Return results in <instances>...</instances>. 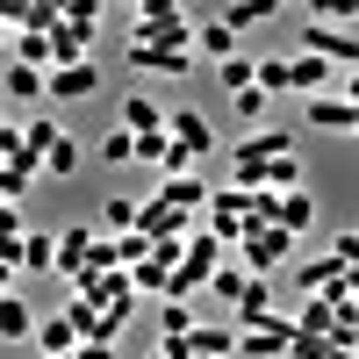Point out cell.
<instances>
[{"instance_id": "obj_13", "label": "cell", "mask_w": 359, "mask_h": 359, "mask_svg": "<svg viewBox=\"0 0 359 359\" xmlns=\"http://www.w3.org/2000/svg\"><path fill=\"white\" fill-rule=\"evenodd\" d=\"M287 86H294V94H331V65H323V57H309V50H294L287 57Z\"/></svg>"}, {"instance_id": "obj_20", "label": "cell", "mask_w": 359, "mask_h": 359, "mask_svg": "<svg viewBox=\"0 0 359 359\" xmlns=\"http://www.w3.org/2000/svg\"><path fill=\"white\" fill-rule=\"evenodd\" d=\"M137 216H144V201H130V194L101 201V230H108V237H130V230H137Z\"/></svg>"}, {"instance_id": "obj_27", "label": "cell", "mask_w": 359, "mask_h": 359, "mask_svg": "<svg viewBox=\"0 0 359 359\" xmlns=\"http://www.w3.org/2000/svg\"><path fill=\"white\" fill-rule=\"evenodd\" d=\"M245 287H252V273H245L237 259H230V266H216V280H208V294H223V302H237Z\"/></svg>"}, {"instance_id": "obj_11", "label": "cell", "mask_w": 359, "mask_h": 359, "mask_svg": "<svg viewBox=\"0 0 359 359\" xmlns=\"http://www.w3.org/2000/svg\"><path fill=\"white\" fill-rule=\"evenodd\" d=\"M309 130H352V137H359V108H352L345 94H316V101H309Z\"/></svg>"}, {"instance_id": "obj_6", "label": "cell", "mask_w": 359, "mask_h": 359, "mask_svg": "<svg viewBox=\"0 0 359 359\" xmlns=\"http://www.w3.org/2000/svg\"><path fill=\"white\" fill-rule=\"evenodd\" d=\"M165 137H172L187 158H208V151H216V130H208L201 108H165Z\"/></svg>"}, {"instance_id": "obj_16", "label": "cell", "mask_w": 359, "mask_h": 359, "mask_svg": "<svg viewBox=\"0 0 359 359\" xmlns=\"http://www.w3.org/2000/svg\"><path fill=\"white\" fill-rule=\"evenodd\" d=\"M0 338L22 345V338H36V309L22 302V294H0Z\"/></svg>"}, {"instance_id": "obj_32", "label": "cell", "mask_w": 359, "mask_h": 359, "mask_svg": "<svg viewBox=\"0 0 359 359\" xmlns=\"http://www.w3.org/2000/svg\"><path fill=\"white\" fill-rule=\"evenodd\" d=\"M72 359H115V345H79Z\"/></svg>"}, {"instance_id": "obj_31", "label": "cell", "mask_w": 359, "mask_h": 359, "mask_svg": "<svg viewBox=\"0 0 359 359\" xmlns=\"http://www.w3.org/2000/svg\"><path fill=\"white\" fill-rule=\"evenodd\" d=\"M65 22H79V29H101V0H72V8H65Z\"/></svg>"}, {"instance_id": "obj_8", "label": "cell", "mask_w": 359, "mask_h": 359, "mask_svg": "<svg viewBox=\"0 0 359 359\" xmlns=\"http://www.w3.org/2000/svg\"><path fill=\"white\" fill-rule=\"evenodd\" d=\"M36 352H43V359H72V352H79V323H72L65 309H57V316H36Z\"/></svg>"}, {"instance_id": "obj_5", "label": "cell", "mask_w": 359, "mask_h": 359, "mask_svg": "<svg viewBox=\"0 0 359 359\" xmlns=\"http://www.w3.org/2000/svg\"><path fill=\"white\" fill-rule=\"evenodd\" d=\"M302 50L323 57V65H359V36L352 29H331V22H302Z\"/></svg>"}, {"instance_id": "obj_34", "label": "cell", "mask_w": 359, "mask_h": 359, "mask_svg": "<svg viewBox=\"0 0 359 359\" xmlns=\"http://www.w3.org/2000/svg\"><path fill=\"white\" fill-rule=\"evenodd\" d=\"M0 43H8V15H0Z\"/></svg>"}, {"instance_id": "obj_28", "label": "cell", "mask_w": 359, "mask_h": 359, "mask_svg": "<svg viewBox=\"0 0 359 359\" xmlns=\"http://www.w3.org/2000/svg\"><path fill=\"white\" fill-rule=\"evenodd\" d=\"M101 158H108V165H130V158H137V137H130L123 123H115V130L101 137Z\"/></svg>"}, {"instance_id": "obj_10", "label": "cell", "mask_w": 359, "mask_h": 359, "mask_svg": "<svg viewBox=\"0 0 359 359\" xmlns=\"http://www.w3.org/2000/svg\"><path fill=\"white\" fill-rule=\"evenodd\" d=\"M273 223H280L287 237H302V230L316 223V194H309V187H294V194H273Z\"/></svg>"}, {"instance_id": "obj_33", "label": "cell", "mask_w": 359, "mask_h": 359, "mask_svg": "<svg viewBox=\"0 0 359 359\" xmlns=\"http://www.w3.org/2000/svg\"><path fill=\"white\" fill-rule=\"evenodd\" d=\"M0 294H15V266L8 259H0Z\"/></svg>"}, {"instance_id": "obj_12", "label": "cell", "mask_w": 359, "mask_h": 359, "mask_svg": "<svg viewBox=\"0 0 359 359\" xmlns=\"http://www.w3.org/2000/svg\"><path fill=\"white\" fill-rule=\"evenodd\" d=\"M187 352L194 359H237V323H194Z\"/></svg>"}, {"instance_id": "obj_2", "label": "cell", "mask_w": 359, "mask_h": 359, "mask_svg": "<svg viewBox=\"0 0 359 359\" xmlns=\"http://www.w3.org/2000/svg\"><path fill=\"white\" fill-rule=\"evenodd\" d=\"M287 252H294V237H287L280 223H252L245 237H237V266H245L252 280H266L273 266H287Z\"/></svg>"}, {"instance_id": "obj_25", "label": "cell", "mask_w": 359, "mask_h": 359, "mask_svg": "<svg viewBox=\"0 0 359 359\" xmlns=\"http://www.w3.org/2000/svg\"><path fill=\"white\" fill-rule=\"evenodd\" d=\"M287 359H352V345H338V338H302L294 331V352Z\"/></svg>"}, {"instance_id": "obj_23", "label": "cell", "mask_w": 359, "mask_h": 359, "mask_svg": "<svg viewBox=\"0 0 359 359\" xmlns=\"http://www.w3.org/2000/svg\"><path fill=\"white\" fill-rule=\"evenodd\" d=\"M57 137H65V130H57L50 115H29V130H22V151H29V158H43V151H50Z\"/></svg>"}, {"instance_id": "obj_35", "label": "cell", "mask_w": 359, "mask_h": 359, "mask_svg": "<svg viewBox=\"0 0 359 359\" xmlns=\"http://www.w3.org/2000/svg\"><path fill=\"white\" fill-rule=\"evenodd\" d=\"M144 359H165V352H144Z\"/></svg>"}, {"instance_id": "obj_7", "label": "cell", "mask_w": 359, "mask_h": 359, "mask_svg": "<svg viewBox=\"0 0 359 359\" xmlns=\"http://www.w3.org/2000/svg\"><path fill=\"white\" fill-rule=\"evenodd\" d=\"M94 94H101V65H94V57L50 72V101H94Z\"/></svg>"}, {"instance_id": "obj_1", "label": "cell", "mask_w": 359, "mask_h": 359, "mask_svg": "<svg viewBox=\"0 0 359 359\" xmlns=\"http://www.w3.org/2000/svg\"><path fill=\"white\" fill-rule=\"evenodd\" d=\"M273 158H294V137H287V130H252V137L230 151V172H237V187L252 194V187H259V172L273 165Z\"/></svg>"}, {"instance_id": "obj_24", "label": "cell", "mask_w": 359, "mask_h": 359, "mask_svg": "<svg viewBox=\"0 0 359 359\" xmlns=\"http://www.w3.org/2000/svg\"><path fill=\"white\" fill-rule=\"evenodd\" d=\"M43 172H50V180H72V172H79V144H72V137H57L50 151H43Z\"/></svg>"}, {"instance_id": "obj_17", "label": "cell", "mask_w": 359, "mask_h": 359, "mask_svg": "<svg viewBox=\"0 0 359 359\" xmlns=\"http://www.w3.org/2000/svg\"><path fill=\"white\" fill-rule=\"evenodd\" d=\"M0 94H8V101H43V94H50V72H36V65H8Z\"/></svg>"}, {"instance_id": "obj_36", "label": "cell", "mask_w": 359, "mask_h": 359, "mask_svg": "<svg viewBox=\"0 0 359 359\" xmlns=\"http://www.w3.org/2000/svg\"><path fill=\"white\" fill-rule=\"evenodd\" d=\"M352 359H359V352H352Z\"/></svg>"}, {"instance_id": "obj_21", "label": "cell", "mask_w": 359, "mask_h": 359, "mask_svg": "<svg viewBox=\"0 0 359 359\" xmlns=\"http://www.w3.org/2000/svg\"><path fill=\"white\" fill-rule=\"evenodd\" d=\"M216 79L230 86V94H252V86H259V57H245V50H237V57H223V65H216Z\"/></svg>"}, {"instance_id": "obj_15", "label": "cell", "mask_w": 359, "mask_h": 359, "mask_svg": "<svg viewBox=\"0 0 359 359\" xmlns=\"http://www.w3.org/2000/svg\"><path fill=\"white\" fill-rule=\"evenodd\" d=\"M123 130H130V137H165V108H158L151 94H130V101H123Z\"/></svg>"}, {"instance_id": "obj_29", "label": "cell", "mask_w": 359, "mask_h": 359, "mask_svg": "<svg viewBox=\"0 0 359 359\" xmlns=\"http://www.w3.org/2000/svg\"><path fill=\"white\" fill-rule=\"evenodd\" d=\"M259 94H287V57H259Z\"/></svg>"}, {"instance_id": "obj_4", "label": "cell", "mask_w": 359, "mask_h": 359, "mask_svg": "<svg viewBox=\"0 0 359 359\" xmlns=\"http://www.w3.org/2000/svg\"><path fill=\"white\" fill-rule=\"evenodd\" d=\"M294 352V323L287 316H266L252 331H237V359H287Z\"/></svg>"}, {"instance_id": "obj_18", "label": "cell", "mask_w": 359, "mask_h": 359, "mask_svg": "<svg viewBox=\"0 0 359 359\" xmlns=\"http://www.w3.org/2000/svg\"><path fill=\"white\" fill-rule=\"evenodd\" d=\"M273 316V280H252L245 294H237V331H252V323Z\"/></svg>"}, {"instance_id": "obj_19", "label": "cell", "mask_w": 359, "mask_h": 359, "mask_svg": "<svg viewBox=\"0 0 359 359\" xmlns=\"http://www.w3.org/2000/svg\"><path fill=\"white\" fill-rule=\"evenodd\" d=\"M158 201H172L180 216H194V208H208V187L187 172V180H165V187H158Z\"/></svg>"}, {"instance_id": "obj_30", "label": "cell", "mask_w": 359, "mask_h": 359, "mask_svg": "<svg viewBox=\"0 0 359 359\" xmlns=\"http://www.w3.org/2000/svg\"><path fill=\"white\" fill-rule=\"evenodd\" d=\"M230 101H237L245 123H266V108H273V94H259V86H252V94H230Z\"/></svg>"}, {"instance_id": "obj_26", "label": "cell", "mask_w": 359, "mask_h": 359, "mask_svg": "<svg viewBox=\"0 0 359 359\" xmlns=\"http://www.w3.org/2000/svg\"><path fill=\"white\" fill-rule=\"evenodd\" d=\"M273 8H280V0H237L223 22H230V29H259V22H273Z\"/></svg>"}, {"instance_id": "obj_9", "label": "cell", "mask_w": 359, "mask_h": 359, "mask_svg": "<svg viewBox=\"0 0 359 359\" xmlns=\"http://www.w3.org/2000/svg\"><path fill=\"white\" fill-rule=\"evenodd\" d=\"M50 266H57V230H22L15 273H50Z\"/></svg>"}, {"instance_id": "obj_3", "label": "cell", "mask_w": 359, "mask_h": 359, "mask_svg": "<svg viewBox=\"0 0 359 359\" xmlns=\"http://www.w3.org/2000/svg\"><path fill=\"white\" fill-rule=\"evenodd\" d=\"M130 65H137V72H158V79H187V72H194V36H180V43L130 36Z\"/></svg>"}, {"instance_id": "obj_22", "label": "cell", "mask_w": 359, "mask_h": 359, "mask_svg": "<svg viewBox=\"0 0 359 359\" xmlns=\"http://www.w3.org/2000/svg\"><path fill=\"white\" fill-rule=\"evenodd\" d=\"M194 323H201L194 302H165V309H158V338H194Z\"/></svg>"}, {"instance_id": "obj_14", "label": "cell", "mask_w": 359, "mask_h": 359, "mask_svg": "<svg viewBox=\"0 0 359 359\" xmlns=\"http://www.w3.org/2000/svg\"><path fill=\"white\" fill-rule=\"evenodd\" d=\"M194 50H201V57H216V65H223V57H237V29H230L223 15L194 22Z\"/></svg>"}]
</instances>
